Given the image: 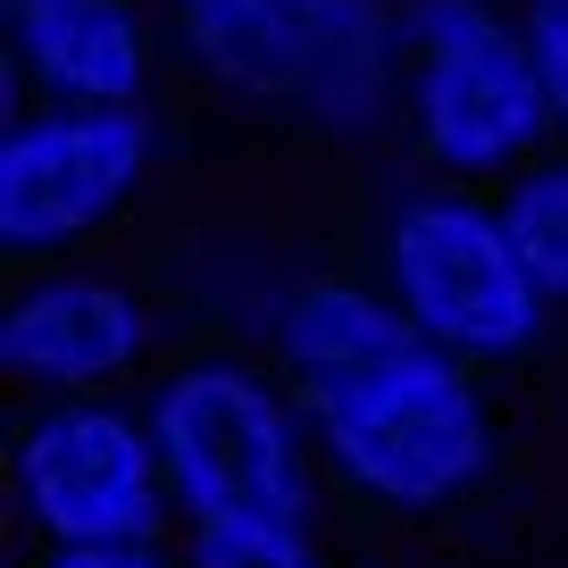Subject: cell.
Returning a JSON list of instances; mask_svg holds the SVG:
<instances>
[{"label": "cell", "mask_w": 568, "mask_h": 568, "mask_svg": "<svg viewBox=\"0 0 568 568\" xmlns=\"http://www.w3.org/2000/svg\"><path fill=\"white\" fill-rule=\"evenodd\" d=\"M302 409H310L335 501L393 518V527L468 510L501 468L494 376L444 359L418 335H402L376 359L310 385Z\"/></svg>", "instance_id": "obj_1"}, {"label": "cell", "mask_w": 568, "mask_h": 568, "mask_svg": "<svg viewBox=\"0 0 568 568\" xmlns=\"http://www.w3.org/2000/svg\"><path fill=\"white\" fill-rule=\"evenodd\" d=\"M151 435L176 494V535L226 527H326V460L302 393L251 343H184L151 385Z\"/></svg>", "instance_id": "obj_2"}, {"label": "cell", "mask_w": 568, "mask_h": 568, "mask_svg": "<svg viewBox=\"0 0 568 568\" xmlns=\"http://www.w3.org/2000/svg\"><path fill=\"white\" fill-rule=\"evenodd\" d=\"M368 276L393 293L409 335L477 376L527 368L560 326L551 293L535 284L527 251L501 217V193H468V184H393L368 217Z\"/></svg>", "instance_id": "obj_3"}, {"label": "cell", "mask_w": 568, "mask_h": 568, "mask_svg": "<svg viewBox=\"0 0 568 568\" xmlns=\"http://www.w3.org/2000/svg\"><path fill=\"white\" fill-rule=\"evenodd\" d=\"M402 142L409 176L501 193L560 151L518 0H402Z\"/></svg>", "instance_id": "obj_4"}, {"label": "cell", "mask_w": 568, "mask_h": 568, "mask_svg": "<svg viewBox=\"0 0 568 568\" xmlns=\"http://www.w3.org/2000/svg\"><path fill=\"white\" fill-rule=\"evenodd\" d=\"M9 510H18L34 551L184 544L142 393H92V402L18 409V435H9Z\"/></svg>", "instance_id": "obj_5"}, {"label": "cell", "mask_w": 568, "mask_h": 568, "mask_svg": "<svg viewBox=\"0 0 568 568\" xmlns=\"http://www.w3.org/2000/svg\"><path fill=\"white\" fill-rule=\"evenodd\" d=\"M160 109H42L18 101L0 125V251L18 267L101 260V243L160 184Z\"/></svg>", "instance_id": "obj_6"}, {"label": "cell", "mask_w": 568, "mask_h": 568, "mask_svg": "<svg viewBox=\"0 0 568 568\" xmlns=\"http://www.w3.org/2000/svg\"><path fill=\"white\" fill-rule=\"evenodd\" d=\"M168 359V302L118 260L18 267L0 293V376L26 393V409L142 393Z\"/></svg>", "instance_id": "obj_7"}, {"label": "cell", "mask_w": 568, "mask_h": 568, "mask_svg": "<svg viewBox=\"0 0 568 568\" xmlns=\"http://www.w3.org/2000/svg\"><path fill=\"white\" fill-rule=\"evenodd\" d=\"M9 109H160L168 26L151 0H0Z\"/></svg>", "instance_id": "obj_8"}, {"label": "cell", "mask_w": 568, "mask_h": 568, "mask_svg": "<svg viewBox=\"0 0 568 568\" xmlns=\"http://www.w3.org/2000/svg\"><path fill=\"white\" fill-rule=\"evenodd\" d=\"M276 109L343 151L393 142V125H402V0H284Z\"/></svg>", "instance_id": "obj_9"}, {"label": "cell", "mask_w": 568, "mask_h": 568, "mask_svg": "<svg viewBox=\"0 0 568 568\" xmlns=\"http://www.w3.org/2000/svg\"><path fill=\"white\" fill-rule=\"evenodd\" d=\"M168 51L226 101L276 109L284 92V0H151Z\"/></svg>", "instance_id": "obj_10"}, {"label": "cell", "mask_w": 568, "mask_h": 568, "mask_svg": "<svg viewBox=\"0 0 568 568\" xmlns=\"http://www.w3.org/2000/svg\"><path fill=\"white\" fill-rule=\"evenodd\" d=\"M501 217H510L535 284L551 293V310L568 318V151H551L518 184H501Z\"/></svg>", "instance_id": "obj_11"}, {"label": "cell", "mask_w": 568, "mask_h": 568, "mask_svg": "<svg viewBox=\"0 0 568 568\" xmlns=\"http://www.w3.org/2000/svg\"><path fill=\"white\" fill-rule=\"evenodd\" d=\"M193 568H343L326 527H226V535H184Z\"/></svg>", "instance_id": "obj_12"}, {"label": "cell", "mask_w": 568, "mask_h": 568, "mask_svg": "<svg viewBox=\"0 0 568 568\" xmlns=\"http://www.w3.org/2000/svg\"><path fill=\"white\" fill-rule=\"evenodd\" d=\"M518 26H527L535 75H544L551 134H560V151H568V0H518Z\"/></svg>", "instance_id": "obj_13"}, {"label": "cell", "mask_w": 568, "mask_h": 568, "mask_svg": "<svg viewBox=\"0 0 568 568\" xmlns=\"http://www.w3.org/2000/svg\"><path fill=\"white\" fill-rule=\"evenodd\" d=\"M26 568H193L184 544H101V551H34Z\"/></svg>", "instance_id": "obj_14"}]
</instances>
